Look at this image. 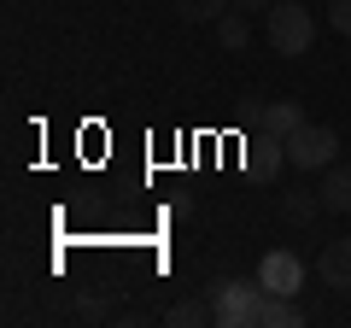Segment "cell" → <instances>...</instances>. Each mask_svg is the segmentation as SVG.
<instances>
[{
  "label": "cell",
  "instance_id": "obj_12",
  "mask_svg": "<svg viewBox=\"0 0 351 328\" xmlns=\"http://www.w3.org/2000/svg\"><path fill=\"white\" fill-rule=\"evenodd\" d=\"M316 211H328L322 194H287V200H281V217H287V223H316Z\"/></svg>",
  "mask_w": 351,
  "mask_h": 328
},
{
  "label": "cell",
  "instance_id": "obj_3",
  "mask_svg": "<svg viewBox=\"0 0 351 328\" xmlns=\"http://www.w3.org/2000/svg\"><path fill=\"white\" fill-rule=\"evenodd\" d=\"M339 159V135L328 124H304L287 135V164L293 170H328V164Z\"/></svg>",
  "mask_w": 351,
  "mask_h": 328
},
{
  "label": "cell",
  "instance_id": "obj_9",
  "mask_svg": "<svg viewBox=\"0 0 351 328\" xmlns=\"http://www.w3.org/2000/svg\"><path fill=\"white\" fill-rule=\"evenodd\" d=\"M217 41H223V53H240L252 41V18L240 12V6H228V12L217 18Z\"/></svg>",
  "mask_w": 351,
  "mask_h": 328
},
{
  "label": "cell",
  "instance_id": "obj_5",
  "mask_svg": "<svg viewBox=\"0 0 351 328\" xmlns=\"http://www.w3.org/2000/svg\"><path fill=\"white\" fill-rule=\"evenodd\" d=\"M304 124H311V117H304L299 100H269V106L252 112V129H258V135H276V141H287L293 129H304Z\"/></svg>",
  "mask_w": 351,
  "mask_h": 328
},
{
  "label": "cell",
  "instance_id": "obj_6",
  "mask_svg": "<svg viewBox=\"0 0 351 328\" xmlns=\"http://www.w3.org/2000/svg\"><path fill=\"white\" fill-rule=\"evenodd\" d=\"M316 276H322V288L351 293V235H339V240H328V246H322V258H316Z\"/></svg>",
  "mask_w": 351,
  "mask_h": 328
},
{
  "label": "cell",
  "instance_id": "obj_13",
  "mask_svg": "<svg viewBox=\"0 0 351 328\" xmlns=\"http://www.w3.org/2000/svg\"><path fill=\"white\" fill-rule=\"evenodd\" d=\"M76 316H82V323H106V299L100 293H82V299H76Z\"/></svg>",
  "mask_w": 351,
  "mask_h": 328
},
{
  "label": "cell",
  "instance_id": "obj_7",
  "mask_svg": "<svg viewBox=\"0 0 351 328\" xmlns=\"http://www.w3.org/2000/svg\"><path fill=\"white\" fill-rule=\"evenodd\" d=\"M316 194H322V205L328 211H351V164H328L322 170V182H316Z\"/></svg>",
  "mask_w": 351,
  "mask_h": 328
},
{
  "label": "cell",
  "instance_id": "obj_10",
  "mask_svg": "<svg viewBox=\"0 0 351 328\" xmlns=\"http://www.w3.org/2000/svg\"><path fill=\"white\" fill-rule=\"evenodd\" d=\"M311 316H304L299 299H281V293H269V305H263V328H304Z\"/></svg>",
  "mask_w": 351,
  "mask_h": 328
},
{
  "label": "cell",
  "instance_id": "obj_15",
  "mask_svg": "<svg viewBox=\"0 0 351 328\" xmlns=\"http://www.w3.org/2000/svg\"><path fill=\"white\" fill-rule=\"evenodd\" d=\"M234 6H240L246 18H269V6H276V0H234Z\"/></svg>",
  "mask_w": 351,
  "mask_h": 328
},
{
  "label": "cell",
  "instance_id": "obj_4",
  "mask_svg": "<svg viewBox=\"0 0 351 328\" xmlns=\"http://www.w3.org/2000/svg\"><path fill=\"white\" fill-rule=\"evenodd\" d=\"M258 281H263L269 293H281V299H299V293H304V258L287 253V246H281V253H263Z\"/></svg>",
  "mask_w": 351,
  "mask_h": 328
},
{
  "label": "cell",
  "instance_id": "obj_8",
  "mask_svg": "<svg viewBox=\"0 0 351 328\" xmlns=\"http://www.w3.org/2000/svg\"><path fill=\"white\" fill-rule=\"evenodd\" d=\"M164 323L170 328H205V323H217V311H211V299H176L164 311Z\"/></svg>",
  "mask_w": 351,
  "mask_h": 328
},
{
  "label": "cell",
  "instance_id": "obj_2",
  "mask_svg": "<svg viewBox=\"0 0 351 328\" xmlns=\"http://www.w3.org/2000/svg\"><path fill=\"white\" fill-rule=\"evenodd\" d=\"M263 30H269V53H281V59H299L316 41V18H311L304 0H276L269 18H263Z\"/></svg>",
  "mask_w": 351,
  "mask_h": 328
},
{
  "label": "cell",
  "instance_id": "obj_11",
  "mask_svg": "<svg viewBox=\"0 0 351 328\" xmlns=\"http://www.w3.org/2000/svg\"><path fill=\"white\" fill-rule=\"evenodd\" d=\"M228 6H234V0H176L182 24H217V18H223Z\"/></svg>",
  "mask_w": 351,
  "mask_h": 328
},
{
  "label": "cell",
  "instance_id": "obj_1",
  "mask_svg": "<svg viewBox=\"0 0 351 328\" xmlns=\"http://www.w3.org/2000/svg\"><path fill=\"white\" fill-rule=\"evenodd\" d=\"M211 311L223 328H263V305H269V288H263L258 276H228V281H211Z\"/></svg>",
  "mask_w": 351,
  "mask_h": 328
},
{
  "label": "cell",
  "instance_id": "obj_14",
  "mask_svg": "<svg viewBox=\"0 0 351 328\" xmlns=\"http://www.w3.org/2000/svg\"><path fill=\"white\" fill-rule=\"evenodd\" d=\"M328 24H334L339 36L351 41V0H328Z\"/></svg>",
  "mask_w": 351,
  "mask_h": 328
}]
</instances>
